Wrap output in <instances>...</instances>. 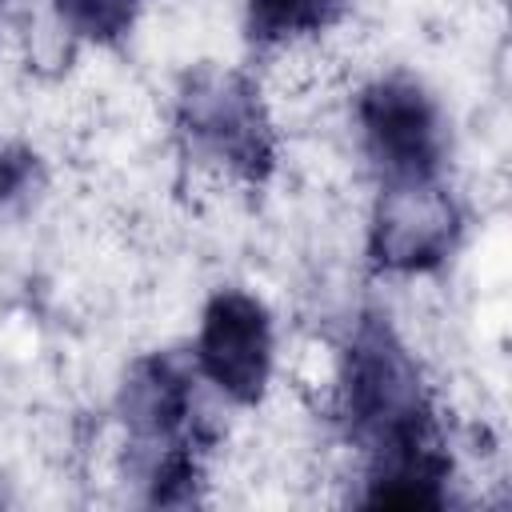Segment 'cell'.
<instances>
[{
  "mask_svg": "<svg viewBox=\"0 0 512 512\" xmlns=\"http://www.w3.org/2000/svg\"><path fill=\"white\" fill-rule=\"evenodd\" d=\"M56 4H60V20L76 36L92 44H120L136 28L148 0H56Z\"/></svg>",
  "mask_w": 512,
  "mask_h": 512,
  "instance_id": "8",
  "label": "cell"
},
{
  "mask_svg": "<svg viewBox=\"0 0 512 512\" xmlns=\"http://www.w3.org/2000/svg\"><path fill=\"white\" fill-rule=\"evenodd\" d=\"M172 120L184 148L232 180L260 188L276 172V128L248 72L196 64L176 88Z\"/></svg>",
  "mask_w": 512,
  "mask_h": 512,
  "instance_id": "3",
  "label": "cell"
},
{
  "mask_svg": "<svg viewBox=\"0 0 512 512\" xmlns=\"http://www.w3.org/2000/svg\"><path fill=\"white\" fill-rule=\"evenodd\" d=\"M336 416L364 456V508H444L452 452L440 436L428 380L388 312H360L336 372Z\"/></svg>",
  "mask_w": 512,
  "mask_h": 512,
  "instance_id": "1",
  "label": "cell"
},
{
  "mask_svg": "<svg viewBox=\"0 0 512 512\" xmlns=\"http://www.w3.org/2000/svg\"><path fill=\"white\" fill-rule=\"evenodd\" d=\"M4 4H8V0H0V24H4Z\"/></svg>",
  "mask_w": 512,
  "mask_h": 512,
  "instance_id": "10",
  "label": "cell"
},
{
  "mask_svg": "<svg viewBox=\"0 0 512 512\" xmlns=\"http://www.w3.org/2000/svg\"><path fill=\"white\" fill-rule=\"evenodd\" d=\"M116 416L128 436V468L152 508H192L204 500V456L212 428L200 416L196 368L180 352H144L124 368Z\"/></svg>",
  "mask_w": 512,
  "mask_h": 512,
  "instance_id": "2",
  "label": "cell"
},
{
  "mask_svg": "<svg viewBox=\"0 0 512 512\" xmlns=\"http://www.w3.org/2000/svg\"><path fill=\"white\" fill-rule=\"evenodd\" d=\"M40 192H44V160L28 144H4L0 148V212L24 208Z\"/></svg>",
  "mask_w": 512,
  "mask_h": 512,
  "instance_id": "9",
  "label": "cell"
},
{
  "mask_svg": "<svg viewBox=\"0 0 512 512\" xmlns=\"http://www.w3.org/2000/svg\"><path fill=\"white\" fill-rule=\"evenodd\" d=\"M276 364V328L260 296L244 288H216L200 308L192 368L224 400L256 408L268 396Z\"/></svg>",
  "mask_w": 512,
  "mask_h": 512,
  "instance_id": "5",
  "label": "cell"
},
{
  "mask_svg": "<svg viewBox=\"0 0 512 512\" xmlns=\"http://www.w3.org/2000/svg\"><path fill=\"white\" fill-rule=\"evenodd\" d=\"M344 12L348 0H244V32L256 48H276L328 32Z\"/></svg>",
  "mask_w": 512,
  "mask_h": 512,
  "instance_id": "7",
  "label": "cell"
},
{
  "mask_svg": "<svg viewBox=\"0 0 512 512\" xmlns=\"http://www.w3.org/2000/svg\"><path fill=\"white\" fill-rule=\"evenodd\" d=\"M360 148L376 172V184L392 180H444L448 124L436 96L404 72L376 76L356 92Z\"/></svg>",
  "mask_w": 512,
  "mask_h": 512,
  "instance_id": "4",
  "label": "cell"
},
{
  "mask_svg": "<svg viewBox=\"0 0 512 512\" xmlns=\"http://www.w3.org/2000/svg\"><path fill=\"white\" fill-rule=\"evenodd\" d=\"M460 240V204L444 180L376 184L368 220V260L376 272H436Z\"/></svg>",
  "mask_w": 512,
  "mask_h": 512,
  "instance_id": "6",
  "label": "cell"
}]
</instances>
